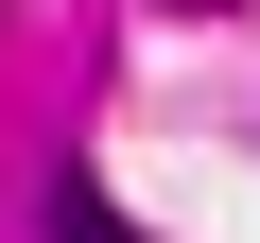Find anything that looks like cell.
Here are the masks:
<instances>
[{"mask_svg":"<svg viewBox=\"0 0 260 243\" xmlns=\"http://www.w3.org/2000/svg\"><path fill=\"white\" fill-rule=\"evenodd\" d=\"M191 18H225V0H191Z\"/></svg>","mask_w":260,"mask_h":243,"instance_id":"2","label":"cell"},{"mask_svg":"<svg viewBox=\"0 0 260 243\" xmlns=\"http://www.w3.org/2000/svg\"><path fill=\"white\" fill-rule=\"evenodd\" d=\"M52 243H139V226H121V208H104V191L70 174V191H52Z\"/></svg>","mask_w":260,"mask_h":243,"instance_id":"1","label":"cell"}]
</instances>
